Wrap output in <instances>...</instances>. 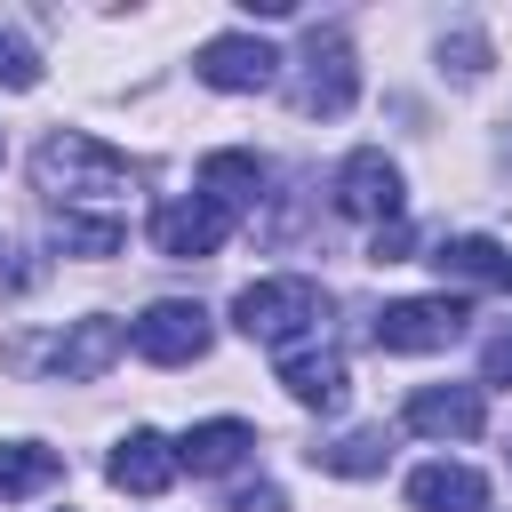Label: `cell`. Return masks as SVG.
Segmentation results:
<instances>
[{
	"mask_svg": "<svg viewBox=\"0 0 512 512\" xmlns=\"http://www.w3.org/2000/svg\"><path fill=\"white\" fill-rule=\"evenodd\" d=\"M32 184H40L64 216H80V200H120V192L136 184V168H128L112 144H96V136L56 128V136L32 152Z\"/></svg>",
	"mask_w": 512,
	"mask_h": 512,
	"instance_id": "cell-1",
	"label": "cell"
},
{
	"mask_svg": "<svg viewBox=\"0 0 512 512\" xmlns=\"http://www.w3.org/2000/svg\"><path fill=\"white\" fill-rule=\"evenodd\" d=\"M320 320H328V288L304 272H272L232 296V328L256 344H280V352H296V336H320Z\"/></svg>",
	"mask_w": 512,
	"mask_h": 512,
	"instance_id": "cell-2",
	"label": "cell"
},
{
	"mask_svg": "<svg viewBox=\"0 0 512 512\" xmlns=\"http://www.w3.org/2000/svg\"><path fill=\"white\" fill-rule=\"evenodd\" d=\"M296 64H304V72H296V112H304V120H336V112H352V96H360V64H352V40H344L336 24H312Z\"/></svg>",
	"mask_w": 512,
	"mask_h": 512,
	"instance_id": "cell-3",
	"label": "cell"
},
{
	"mask_svg": "<svg viewBox=\"0 0 512 512\" xmlns=\"http://www.w3.org/2000/svg\"><path fill=\"white\" fill-rule=\"evenodd\" d=\"M464 296H400V304H384L376 320H368V336L384 344V352H448L456 336H464Z\"/></svg>",
	"mask_w": 512,
	"mask_h": 512,
	"instance_id": "cell-4",
	"label": "cell"
},
{
	"mask_svg": "<svg viewBox=\"0 0 512 512\" xmlns=\"http://www.w3.org/2000/svg\"><path fill=\"white\" fill-rule=\"evenodd\" d=\"M128 344H136L152 368H192V360L208 352V312L184 304V296H160V304H144V320L128 328Z\"/></svg>",
	"mask_w": 512,
	"mask_h": 512,
	"instance_id": "cell-5",
	"label": "cell"
},
{
	"mask_svg": "<svg viewBox=\"0 0 512 512\" xmlns=\"http://www.w3.org/2000/svg\"><path fill=\"white\" fill-rule=\"evenodd\" d=\"M192 72H200L208 88H224V96H256V88L280 80V56H272V40H256V32H216V40L192 56Z\"/></svg>",
	"mask_w": 512,
	"mask_h": 512,
	"instance_id": "cell-6",
	"label": "cell"
},
{
	"mask_svg": "<svg viewBox=\"0 0 512 512\" xmlns=\"http://www.w3.org/2000/svg\"><path fill=\"white\" fill-rule=\"evenodd\" d=\"M224 232H232V208H216L208 192H184V200H160L152 208V248L160 256H216L224 248Z\"/></svg>",
	"mask_w": 512,
	"mask_h": 512,
	"instance_id": "cell-7",
	"label": "cell"
},
{
	"mask_svg": "<svg viewBox=\"0 0 512 512\" xmlns=\"http://www.w3.org/2000/svg\"><path fill=\"white\" fill-rule=\"evenodd\" d=\"M336 208L344 216H360V224H400V168L368 144V152H352L344 168H336Z\"/></svg>",
	"mask_w": 512,
	"mask_h": 512,
	"instance_id": "cell-8",
	"label": "cell"
},
{
	"mask_svg": "<svg viewBox=\"0 0 512 512\" xmlns=\"http://www.w3.org/2000/svg\"><path fill=\"white\" fill-rule=\"evenodd\" d=\"M480 424H488L480 384H424L408 400V432H424V440H480Z\"/></svg>",
	"mask_w": 512,
	"mask_h": 512,
	"instance_id": "cell-9",
	"label": "cell"
},
{
	"mask_svg": "<svg viewBox=\"0 0 512 512\" xmlns=\"http://www.w3.org/2000/svg\"><path fill=\"white\" fill-rule=\"evenodd\" d=\"M120 352H128V328L96 312V320H72V328L48 344V368H56L64 384H96V376H104Z\"/></svg>",
	"mask_w": 512,
	"mask_h": 512,
	"instance_id": "cell-10",
	"label": "cell"
},
{
	"mask_svg": "<svg viewBox=\"0 0 512 512\" xmlns=\"http://www.w3.org/2000/svg\"><path fill=\"white\" fill-rule=\"evenodd\" d=\"M104 472H112V488H128V496H168V480H176L184 464H176V440H160V432L136 424V432L112 440Z\"/></svg>",
	"mask_w": 512,
	"mask_h": 512,
	"instance_id": "cell-11",
	"label": "cell"
},
{
	"mask_svg": "<svg viewBox=\"0 0 512 512\" xmlns=\"http://www.w3.org/2000/svg\"><path fill=\"white\" fill-rule=\"evenodd\" d=\"M280 384H288V400H304V408H320V416L344 408V392H352L336 344H296V352H280Z\"/></svg>",
	"mask_w": 512,
	"mask_h": 512,
	"instance_id": "cell-12",
	"label": "cell"
},
{
	"mask_svg": "<svg viewBox=\"0 0 512 512\" xmlns=\"http://www.w3.org/2000/svg\"><path fill=\"white\" fill-rule=\"evenodd\" d=\"M248 448H256V432H248L240 416H208V424H192V432L176 440V464L200 472V480H216V472H232Z\"/></svg>",
	"mask_w": 512,
	"mask_h": 512,
	"instance_id": "cell-13",
	"label": "cell"
},
{
	"mask_svg": "<svg viewBox=\"0 0 512 512\" xmlns=\"http://www.w3.org/2000/svg\"><path fill=\"white\" fill-rule=\"evenodd\" d=\"M408 504L416 512H488V480L472 464H416L408 472Z\"/></svg>",
	"mask_w": 512,
	"mask_h": 512,
	"instance_id": "cell-14",
	"label": "cell"
},
{
	"mask_svg": "<svg viewBox=\"0 0 512 512\" xmlns=\"http://www.w3.org/2000/svg\"><path fill=\"white\" fill-rule=\"evenodd\" d=\"M200 192L240 216V208L264 200V160H256V152H208V160H200Z\"/></svg>",
	"mask_w": 512,
	"mask_h": 512,
	"instance_id": "cell-15",
	"label": "cell"
},
{
	"mask_svg": "<svg viewBox=\"0 0 512 512\" xmlns=\"http://www.w3.org/2000/svg\"><path fill=\"white\" fill-rule=\"evenodd\" d=\"M384 456H392V432L384 424H360V432H336V440L312 448V464L336 472V480H368V472H384Z\"/></svg>",
	"mask_w": 512,
	"mask_h": 512,
	"instance_id": "cell-16",
	"label": "cell"
},
{
	"mask_svg": "<svg viewBox=\"0 0 512 512\" xmlns=\"http://www.w3.org/2000/svg\"><path fill=\"white\" fill-rule=\"evenodd\" d=\"M432 264H440L448 280H472V288H512V256H504L496 240H480V232L440 240V248H432Z\"/></svg>",
	"mask_w": 512,
	"mask_h": 512,
	"instance_id": "cell-17",
	"label": "cell"
},
{
	"mask_svg": "<svg viewBox=\"0 0 512 512\" xmlns=\"http://www.w3.org/2000/svg\"><path fill=\"white\" fill-rule=\"evenodd\" d=\"M56 480H64V456H56V448H40V440H0V504L40 496V488H56Z\"/></svg>",
	"mask_w": 512,
	"mask_h": 512,
	"instance_id": "cell-18",
	"label": "cell"
},
{
	"mask_svg": "<svg viewBox=\"0 0 512 512\" xmlns=\"http://www.w3.org/2000/svg\"><path fill=\"white\" fill-rule=\"evenodd\" d=\"M56 240H64L72 256H120V216H64Z\"/></svg>",
	"mask_w": 512,
	"mask_h": 512,
	"instance_id": "cell-19",
	"label": "cell"
},
{
	"mask_svg": "<svg viewBox=\"0 0 512 512\" xmlns=\"http://www.w3.org/2000/svg\"><path fill=\"white\" fill-rule=\"evenodd\" d=\"M0 88H40V56L16 32H0Z\"/></svg>",
	"mask_w": 512,
	"mask_h": 512,
	"instance_id": "cell-20",
	"label": "cell"
},
{
	"mask_svg": "<svg viewBox=\"0 0 512 512\" xmlns=\"http://www.w3.org/2000/svg\"><path fill=\"white\" fill-rule=\"evenodd\" d=\"M440 64H456L464 80H480L488 72V40L480 32H456V40H440Z\"/></svg>",
	"mask_w": 512,
	"mask_h": 512,
	"instance_id": "cell-21",
	"label": "cell"
},
{
	"mask_svg": "<svg viewBox=\"0 0 512 512\" xmlns=\"http://www.w3.org/2000/svg\"><path fill=\"white\" fill-rule=\"evenodd\" d=\"M480 384H512V320L480 344Z\"/></svg>",
	"mask_w": 512,
	"mask_h": 512,
	"instance_id": "cell-22",
	"label": "cell"
},
{
	"mask_svg": "<svg viewBox=\"0 0 512 512\" xmlns=\"http://www.w3.org/2000/svg\"><path fill=\"white\" fill-rule=\"evenodd\" d=\"M408 248H416V232H408V224H384V232L368 240V256H376V264H408Z\"/></svg>",
	"mask_w": 512,
	"mask_h": 512,
	"instance_id": "cell-23",
	"label": "cell"
},
{
	"mask_svg": "<svg viewBox=\"0 0 512 512\" xmlns=\"http://www.w3.org/2000/svg\"><path fill=\"white\" fill-rule=\"evenodd\" d=\"M224 512H288V496H280L272 480H256V488H240V496H232Z\"/></svg>",
	"mask_w": 512,
	"mask_h": 512,
	"instance_id": "cell-24",
	"label": "cell"
},
{
	"mask_svg": "<svg viewBox=\"0 0 512 512\" xmlns=\"http://www.w3.org/2000/svg\"><path fill=\"white\" fill-rule=\"evenodd\" d=\"M0 152H8V144H0Z\"/></svg>",
	"mask_w": 512,
	"mask_h": 512,
	"instance_id": "cell-25",
	"label": "cell"
}]
</instances>
